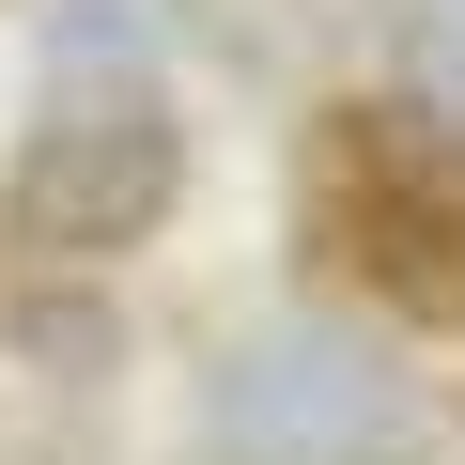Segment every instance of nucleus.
I'll list each match as a JSON object with an SVG mask.
<instances>
[{
    "instance_id": "obj_3",
    "label": "nucleus",
    "mask_w": 465,
    "mask_h": 465,
    "mask_svg": "<svg viewBox=\"0 0 465 465\" xmlns=\"http://www.w3.org/2000/svg\"><path fill=\"white\" fill-rule=\"evenodd\" d=\"M202 434H217V465H372L403 434V372L372 326L280 311L202 372Z\"/></svg>"
},
{
    "instance_id": "obj_1",
    "label": "nucleus",
    "mask_w": 465,
    "mask_h": 465,
    "mask_svg": "<svg viewBox=\"0 0 465 465\" xmlns=\"http://www.w3.org/2000/svg\"><path fill=\"white\" fill-rule=\"evenodd\" d=\"M171 186H186V124H171L155 63L140 47H63L32 124H16V171H0V249L32 280L109 264L171 217Z\"/></svg>"
},
{
    "instance_id": "obj_4",
    "label": "nucleus",
    "mask_w": 465,
    "mask_h": 465,
    "mask_svg": "<svg viewBox=\"0 0 465 465\" xmlns=\"http://www.w3.org/2000/svg\"><path fill=\"white\" fill-rule=\"evenodd\" d=\"M109 403V311L94 295H0V465H94Z\"/></svg>"
},
{
    "instance_id": "obj_5",
    "label": "nucleus",
    "mask_w": 465,
    "mask_h": 465,
    "mask_svg": "<svg viewBox=\"0 0 465 465\" xmlns=\"http://www.w3.org/2000/svg\"><path fill=\"white\" fill-rule=\"evenodd\" d=\"M372 465H465V419H450V403H434V419H419V403H403V434H388V450H372Z\"/></svg>"
},
{
    "instance_id": "obj_2",
    "label": "nucleus",
    "mask_w": 465,
    "mask_h": 465,
    "mask_svg": "<svg viewBox=\"0 0 465 465\" xmlns=\"http://www.w3.org/2000/svg\"><path fill=\"white\" fill-rule=\"evenodd\" d=\"M295 249L341 264L388 311H450L465 326V124H434L403 94L326 109L311 155H295Z\"/></svg>"
}]
</instances>
